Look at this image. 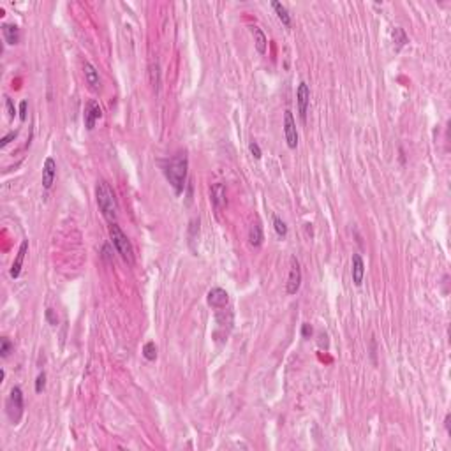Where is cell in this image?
Here are the masks:
<instances>
[{"label":"cell","instance_id":"6da1fadb","mask_svg":"<svg viewBox=\"0 0 451 451\" xmlns=\"http://www.w3.org/2000/svg\"><path fill=\"white\" fill-rule=\"evenodd\" d=\"M162 169H164V175H166V180L173 187L175 194L180 196L183 192V189H185V182H187V169H189L187 153L185 152L176 153L175 157L166 160Z\"/></svg>","mask_w":451,"mask_h":451},{"label":"cell","instance_id":"7a4b0ae2","mask_svg":"<svg viewBox=\"0 0 451 451\" xmlns=\"http://www.w3.org/2000/svg\"><path fill=\"white\" fill-rule=\"evenodd\" d=\"M95 199H97V206L102 217L109 224H113L118 217V203L117 198H115V192H113V189L106 180H99L97 185H95Z\"/></svg>","mask_w":451,"mask_h":451},{"label":"cell","instance_id":"3957f363","mask_svg":"<svg viewBox=\"0 0 451 451\" xmlns=\"http://www.w3.org/2000/svg\"><path fill=\"white\" fill-rule=\"evenodd\" d=\"M109 238H111V243L113 247L117 249V252L122 256V259L127 261L129 265L134 263V249H133V243L131 240L127 238V234L120 229V226L117 222H113L109 226Z\"/></svg>","mask_w":451,"mask_h":451},{"label":"cell","instance_id":"277c9868","mask_svg":"<svg viewBox=\"0 0 451 451\" xmlns=\"http://www.w3.org/2000/svg\"><path fill=\"white\" fill-rule=\"evenodd\" d=\"M5 412L12 425H18L23 416V391L20 386H14L9 393V398L5 402Z\"/></svg>","mask_w":451,"mask_h":451},{"label":"cell","instance_id":"5b68a950","mask_svg":"<svg viewBox=\"0 0 451 451\" xmlns=\"http://www.w3.org/2000/svg\"><path fill=\"white\" fill-rule=\"evenodd\" d=\"M300 286H301V266H300V261L296 256H291L289 259V277H288V295H296L300 291Z\"/></svg>","mask_w":451,"mask_h":451},{"label":"cell","instance_id":"8992f818","mask_svg":"<svg viewBox=\"0 0 451 451\" xmlns=\"http://www.w3.org/2000/svg\"><path fill=\"white\" fill-rule=\"evenodd\" d=\"M284 136H286V143L291 150H295L298 147V131H296V122L293 113L289 109H286L284 113Z\"/></svg>","mask_w":451,"mask_h":451},{"label":"cell","instance_id":"52a82bcc","mask_svg":"<svg viewBox=\"0 0 451 451\" xmlns=\"http://www.w3.org/2000/svg\"><path fill=\"white\" fill-rule=\"evenodd\" d=\"M296 102H298V113L301 120H307V109H308V102H310V88L305 81H301L298 85L296 90Z\"/></svg>","mask_w":451,"mask_h":451},{"label":"cell","instance_id":"ba28073f","mask_svg":"<svg viewBox=\"0 0 451 451\" xmlns=\"http://www.w3.org/2000/svg\"><path fill=\"white\" fill-rule=\"evenodd\" d=\"M102 117V108L99 106L97 101H88L85 108V113H83V120H85V127L88 131H92L95 127V122Z\"/></svg>","mask_w":451,"mask_h":451},{"label":"cell","instance_id":"9c48e42d","mask_svg":"<svg viewBox=\"0 0 451 451\" xmlns=\"http://www.w3.org/2000/svg\"><path fill=\"white\" fill-rule=\"evenodd\" d=\"M206 301H208V305L214 308H224L226 305L229 303V295H227L226 289L214 288L208 291V295H206Z\"/></svg>","mask_w":451,"mask_h":451},{"label":"cell","instance_id":"30bf717a","mask_svg":"<svg viewBox=\"0 0 451 451\" xmlns=\"http://www.w3.org/2000/svg\"><path fill=\"white\" fill-rule=\"evenodd\" d=\"M55 176H57V162H55L53 157H48L43 166V187L46 191H50L53 187Z\"/></svg>","mask_w":451,"mask_h":451},{"label":"cell","instance_id":"8fae6325","mask_svg":"<svg viewBox=\"0 0 451 451\" xmlns=\"http://www.w3.org/2000/svg\"><path fill=\"white\" fill-rule=\"evenodd\" d=\"M83 74H85V79L86 83L90 85V88L93 90V92H99L101 90V76H99V71L95 69V67L92 66L90 62H85L83 64Z\"/></svg>","mask_w":451,"mask_h":451},{"label":"cell","instance_id":"7c38bea8","mask_svg":"<svg viewBox=\"0 0 451 451\" xmlns=\"http://www.w3.org/2000/svg\"><path fill=\"white\" fill-rule=\"evenodd\" d=\"M351 273H353L354 286L360 288L363 284V277H365V263H363V257L360 254H353V268H351Z\"/></svg>","mask_w":451,"mask_h":451},{"label":"cell","instance_id":"4fadbf2b","mask_svg":"<svg viewBox=\"0 0 451 451\" xmlns=\"http://www.w3.org/2000/svg\"><path fill=\"white\" fill-rule=\"evenodd\" d=\"M28 252V240H23L20 245V250H18V254H16V259L14 263H12L11 266V277L12 279H18L21 273V266H23V261H25V256H27Z\"/></svg>","mask_w":451,"mask_h":451},{"label":"cell","instance_id":"5bb4252c","mask_svg":"<svg viewBox=\"0 0 451 451\" xmlns=\"http://www.w3.org/2000/svg\"><path fill=\"white\" fill-rule=\"evenodd\" d=\"M210 199H212V203H214V206L217 208V210L226 205V187L222 185V183H215V185H212Z\"/></svg>","mask_w":451,"mask_h":451},{"label":"cell","instance_id":"9a60e30c","mask_svg":"<svg viewBox=\"0 0 451 451\" xmlns=\"http://www.w3.org/2000/svg\"><path fill=\"white\" fill-rule=\"evenodd\" d=\"M2 34H4V39L7 44L14 46V44L20 43V28L16 27L14 23H4L2 25Z\"/></svg>","mask_w":451,"mask_h":451},{"label":"cell","instance_id":"2e32d148","mask_svg":"<svg viewBox=\"0 0 451 451\" xmlns=\"http://www.w3.org/2000/svg\"><path fill=\"white\" fill-rule=\"evenodd\" d=\"M263 240H265V234H263V227H261L259 222H252L249 229V243L252 247H261L263 245Z\"/></svg>","mask_w":451,"mask_h":451},{"label":"cell","instance_id":"e0dca14e","mask_svg":"<svg viewBox=\"0 0 451 451\" xmlns=\"http://www.w3.org/2000/svg\"><path fill=\"white\" fill-rule=\"evenodd\" d=\"M252 34H254V44H256V50L259 55L266 53V48H268V39H266L265 32L261 30L259 27H252Z\"/></svg>","mask_w":451,"mask_h":451},{"label":"cell","instance_id":"ac0fdd59","mask_svg":"<svg viewBox=\"0 0 451 451\" xmlns=\"http://www.w3.org/2000/svg\"><path fill=\"white\" fill-rule=\"evenodd\" d=\"M272 7H273V11L277 12V18L282 21V25L291 27V14H289L288 7H286L284 4H280V2H272Z\"/></svg>","mask_w":451,"mask_h":451},{"label":"cell","instance_id":"d6986e66","mask_svg":"<svg viewBox=\"0 0 451 451\" xmlns=\"http://www.w3.org/2000/svg\"><path fill=\"white\" fill-rule=\"evenodd\" d=\"M150 83H152L153 90L159 92V88H160V67H159V62H157V60L150 64Z\"/></svg>","mask_w":451,"mask_h":451},{"label":"cell","instance_id":"ffe728a7","mask_svg":"<svg viewBox=\"0 0 451 451\" xmlns=\"http://www.w3.org/2000/svg\"><path fill=\"white\" fill-rule=\"evenodd\" d=\"M199 238V219H192L191 226H189V243H191V249L196 252L194 241Z\"/></svg>","mask_w":451,"mask_h":451},{"label":"cell","instance_id":"44dd1931","mask_svg":"<svg viewBox=\"0 0 451 451\" xmlns=\"http://www.w3.org/2000/svg\"><path fill=\"white\" fill-rule=\"evenodd\" d=\"M393 43L397 44V50H400L402 46H405V44L409 43V37H407V34H405L404 28L397 27L393 30Z\"/></svg>","mask_w":451,"mask_h":451},{"label":"cell","instance_id":"7402d4cb","mask_svg":"<svg viewBox=\"0 0 451 451\" xmlns=\"http://www.w3.org/2000/svg\"><path fill=\"white\" fill-rule=\"evenodd\" d=\"M143 356L148 360V362H153L157 358V346L155 342H147L143 346Z\"/></svg>","mask_w":451,"mask_h":451},{"label":"cell","instance_id":"603a6c76","mask_svg":"<svg viewBox=\"0 0 451 451\" xmlns=\"http://www.w3.org/2000/svg\"><path fill=\"white\" fill-rule=\"evenodd\" d=\"M273 227H275V233L279 234V236H288V226H286V222L282 221L280 217H277V215H273Z\"/></svg>","mask_w":451,"mask_h":451},{"label":"cell","instance_id":"cb8c5ba5","mask_svg":"<svg viewBox=\"0 0 451 451\" xmlns=\"http://www.w3.org/2000/svg\"><path fill=\"white\" fill-rule=\"evenodd\" d=\"M11 351H12L11 340H9L7 337H2V340H0V356H2V358H7L9 354H11Z\"/></svg>","mask_w":451,"mask_h":451},{"label":"cell","instance_id":"d4e9b609","mask_svg":"<svg viewBox=\"0 0 451 451\" xmlns=\"http://www.w3.org/2000/svg\"><path fill=\"white\" fill-rule=\"evenodd\" d=\"M44 388H46V374L41 372L35 379V393H43Z\"/></svg>","mask_w":451,"mask_h":451},{"label":"cell","instance_id":"484cf974","mask_svg":"<svg viewBox=\"0 0 451 451\" xmlns=\"http://www.w3.org/2000/svg\"><path fill=\"white\" fill-rule=\"evenodd\" d=\"M46 321L51 324V326H57V324H59V315H57V312H55L53 308H48L46 310Z\"/></svg>","mask_w":451,"mask_h":451},{"label":"cell","instance_id":"4316f807","mask_svg":"<svg viewBox=\"0 0 451 451\" xmlns=\"http://www.w3.org/2000/svg\"><path fill=\"white\" fill-rule=\"evenodd\" d=\"M16 136H18V131H11L9 134H5V136L0 140V147H2V148L7 147V145L11 143L12 140H16Z\"/></svg>","mask_w":451,"mask_h":451},{"label":"cell","instance_id":"83f0119b","mask_svg":"<svg viewBox=\"0 0 451 451\" xmlns=\"http://www.w3.org/2000/svg\"><path fill=\"white\" fill-rule=\"evenodd\" d=\"M249 150H250V153L254 155V159H261V148H259V145L256 143V141H250L249 143Z\"/></svg>","mask_w":451,"mask_h":451},{"label":"cell","instance_id":"f1b7e54d","mask_svg":"<svg viewBox=\"0 0 451 451\" xmlns=\"http://www.w3.org/2000/svg\"><path fill=\"white\" fill-rule=\"evenodd\" d=\"M5 106H7V113H9V118H14L16 111H14V104H12V99L5 97Z\"/></svg>","mask_w":451,"mask_h":451},{"label":"cell","instance_id":"f546056e","mask_svg":"<svg viewBox=\"0 0 451 451\" xmlns=\"http://www.w3.org/2000/svg\"><path fill=\"white\" fill-rule=\"evenodd\" d=\"M27 108H28V102L27 101H21L20 102V120L21 122L27 118Z\"/></svg>","mask_w":451,"mask_h":451},{"label":"cell","instance_id":"4dcf8cb0","mask_svg":"<svg viewBox=\"0 0 451 451\" xmlns=\"http://www.w3.org/2000/svg\"><path fill=\"white\" fill-rule=\"evenodd\" d=\"M312 326L308 323H305L303 326H301V335H303V338H310L312 337Z\"/></svg>","mask_w":451,"mask_h":451},{"label":"cell","instance_id":"1f68e13d","mask_svg":"<svg viewBox=\"0 0 451 451\" xmlns=\"http://www.w3.org/2000/svg\"><path fill=\"white\" fill-rule=\"evenodd\" d=\"M444 427H446V430L450 432V414H448L446 420H444Z\"/></svg>","mask_w":451,"mask_h":451}]
</instances>
